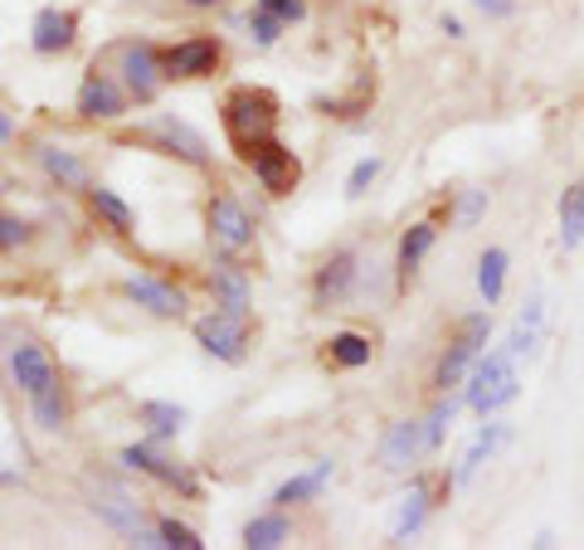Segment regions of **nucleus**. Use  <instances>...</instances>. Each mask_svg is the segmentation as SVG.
Segmentation results:
<instances>
[{
    "instance_id": "1",
    "label": "nucleus",
    "mask_w": 584,
    "mask_h": 550,
    "mask_svg": "<svg viewBox=\"0 0 584 550\" xmlns=\"http://www.w3.org/2000/svg\"><path fill=\"white\" fill-rule=\"evenodd\" d=\"M219 122H225V137L234 146L239 162H249L263 142H273L278 132V97L268 89H234L219 107Z\"/></svg>"
},
{
    "instance_id": "2",
    "label": "nucleus",
    "mask_w": 584,
    "mask_h": 550,
    "mask_svg": "<svg viewBox=\"0 0 584 550\" xmlns=\"http://www.w3.org/2000/svg\"><path fill=\"white\" fill-rule=\"evenodd\" d=\"M521 395V375H517V356H511L507 346L487 351V356L472 365V381H468V395H462V405L478 409L482 419L487 414H497L502 405Z\"/></svg>"
},
{
    "instance_id": "3",
    "label": "nucleus",
    "mask_w": 584,
    "mask_h": 550,
    "mask_svg": "<svg viewBox=\"0 0 584 550\" xmlns=\"http://www.w3.org/2000/svg\"><path fill=\"white\" fill-rule=\"evenodd\" d=\"M487 336H492V316H487V312H468V316H462L458 332H453V341H448V351L438 356L434 385H438V390L462 385V375H468V365L478 361V351L487 346Z\"/></svg>"
},
{
    "instance_id": "4",
    "label": "nucleus",
    "mask_w": 584,
    "mask_h": 550,
    "mask_svg": "<svg viewBox=\"0 0 584 550\" xmlns=\"http://www.w3.org/2000/svg\"><path fill=\"white\" fill-rule=\"evenodd\" d=\"M88 507H93L113 531L127 536L132 546H161V531L146 527L142 507L132 502V492H122L117 482H93V502H88Z\"/></svg>"
},
{
    "instance_id": "5",
    "label": "nucleus",
    "mask_w": 584,
    "mask_h": 550,
    "mask_svg": "<svg viewBox=\"0 0 584 550\" xmlns=\"http://www.w3.org/2000/svg\"><path fill=\"white\" fill-rule=\"evenodd\" d=\"M195 341H200L205 351H210L215 361L225 365H239L243 356H249V316H234V312H210L195 322Z\"/></svg>"
},
{
    "instance_id": "6",
    "label": "nucleus",
    "mask_w": 584,
    "mask_h": 550,
    "mask_svg": "<svg viewBox=\"0 0 584 550\" xmlns=\"http://www.w3.org/2000/svg\"><path fill=\"white\" fill-rule=\"evenodd\" d=\"M117 463H127L132 473H146L152 482H161V487H170V492H180V497H200V478L186 468V463H176V458H166V454H156L152 444H132V448H122L117 454Z\"/></svg>"
},
{
    "instance_id": "7",
    "label": "nucleus",
    "mask_w": 584,
    "mask_h": 550,
    "mask_svg": "<svg viewBox=\"0 0 584 550\" xmlns=\"http://www.w3.org/2000/svg\"><path fill=\"white\" fill-rule=\"evenodd\" d=\"M205 229H210V239L225 253H243L253 243V219H249V210H243L229 190L210 195V205H205Z\"/></svg>"
},
{
    "instance_id": "8",
    "label": "nucleus",
    "mask_w": 584,
    "mask_h": 550,
    "mask_svg": "<svg viewBox=\"0 0 584 550\" xmlns=\"http://www.w3.org/2000/svg\"><path fill=\"white\" fill-rule=\"evenodd\" d=\"M122 64H117V73H122V89H127L137 103H152L156 97V89H161V49L156 44H146V40H132V44H122Z\"/></svg>"
},
{
    "instance_id": "9",
    "label": "nucleus",
    "mask_w": 584,
    "mask_h": 550,
    "mask_svg": "<svg viewBox=\"0 0 584 550\" xmlns=\"http://www.w3.org/2000/svg\"><path fill=\"white\" fill-rule=\"evenodd\" d=\"M249 166H253V176H259V186L268 190V195H292L298 190V180H302V162H298V152L292 146H283V142H263L259 152L249 156Z\"/></svg>"
},
{
    "instance_id": "10",
    "label": "nucleus",
    "mask_w": 584,
    "mask_h": 550,
    "mask_svg": "<svg viewBox=\"0 0 584 550\" xmlns=\"http://www.w3.org/2000/svg\"><path fill=\"white\" fill-rule=\"evenodd\" d=\"M219 40L215 34H190V40L161 49V73L166 79H205V73L219 69Z\"/></svg>"
},
{
    "instance_id": "11",
    "label": "nucleus",
    "mask_w": 584,
    "mask_h": 550,
    "mask_svg": "<svg viewBox=\"0 0 584 550\" xmlns=\"http://www.w3.org/2000/svg\"><path fill=\"white\" fill-rule=\"evenodd\" d=\"M356 278H361L356 253H351V249L332 253V259L316 268V278H312V302H316V308H336V302H346V298H351Z\"/></svg>"
},
{
    "instance_id": "12",
    "label": "nucleus",
    "mask_w": 584,
    "mask_h": 550,
    "mask_svg": "<svg viewBox=\"0 0 584 550\" xmlns=\"http://www.w3.org/2000/svg\"><path fill=\"white\" fill-rule=\"evenodd\" d=\"M429 454V444H424V419H395L380 438V463L395 473H405L409 463H419Z\"/></svg>"
},
{
    "instance_id": "13",
    "label": "nucleus",
    "mask_w": 584,
    "mask_h": 550,
    "mask_svg": "<svg viewBox=\"0 0 584 550\" xmlns=\"http://www.w3.org/2000/svg\"><path fill=\"white\" fill-rule=\"evenodd\" d=\"M10 371H15V385L24 395H40L44 385L59 381V361L49 356V346H40V341H20L15 356H10Z\"/></svg>"
},
{
    "instance_id": "14",
    "label": "nucleus",
    "mask_w": 584,
    "mask_h": 550,
    "mask_svg": "<svg viewBox=\"0 0 584 550\" xmlns=\"http://www.w3.org/2000/svg\"><path fill=\"white\" fill-rule=\"evenodd\" d=\"M122 107H127V93H122L107 73L93 69L88 79H83V89H79V117L107 122V117H122Z\"/></svg>"
},
{
    "instance_id": "15",
    "label": "nucleus",
    "mask_w": 584,
    "mask_h": 550,
    "mask_svg": "<svg viewBox=\"0 0 584 550\" xmlns=\"http://www.w3.org/2000/svg\"><path fill=\"white\" fill-rule=\"evenodd\" d=\"M79 40V15L73 10H40L34 15V30H30V44H34V54H64V49Z\"/></svg>"
},
{
    "instance_id": "16",
    "label": "nucleus",
    "mask_w": 584,
    "mask_h": 550,
    "mask_svg": "<svg viewBox=\"0 0 584 550\" xmlns=\"http://www.w3.org/2000/svg\"><path fill=\"white\" fill-rule=\"evenodd\" d=\"M127 298L137 302V308L156 312V316H186V292L176 283H161V278H127Z\"/></svg>"
},
{
    "instance_id": "17",
    "label": "nucleus",
    "mask_w": 584,
    "mask_h": 550,
    "mask_svg": "<svg viewBox=\"0 0 584 550\" xmlns=\"http://www.w3.org/2000/svg\"><path fill=\"white\" fill-rule=\"evenodd\" d=\"M152 137L161 142L170 156H180V162H190V166H210V152H205L200 132H190L186 122H176V117H156V122H152Z\"/></svg>"
},
{
    "instance_id": "18",
    "label": "nucleus",
    "mask_w": 584,
    "mask_h": 550,
    "mask_svg": "<svg viewBox=\"0 0 584 550\" xmlns=\"http://www.w3.org/2000/svg\"><path fill=\"white\" fill-rule=\"evenodd\" d=\"M210 292H215V308L249 316V273L239 263H219L210 268Z\"/></svg>"
},
{
    "instance_id": "19",
    "label": "nucleus",
    "mask_w": 584,
    "mask_h": 550,
    "mask_svg": "<svg viewBox=\"0 0 584 550\" xmlns=\"http://www.w3.org/2000/svg\"><path fill=\"white\" fill-rule=\"evenodd\" d=\"M40 166H44L64 190H88V186H93V180H88V166H83V156L64 152V146H40Z\"/></svg>"
},
{
    "instance_id": "20",
    "label": "nucleus",
    "mask_w": 584,
    "mask_h": 550,
    "mask_svg": "<svg viewBox=\"0 0 584 550\" xmlns=\"http://www.w3.org/2000/svg\"><path fill=\"white\" fill-rule=\"evenodd\" d=\"M332 458H322L316 468H307V473H298V478H288L283 487L273 492V502L278 507H292V502H312V497H322V487L332 482Z\"/></svg>"
},
{
    "instance_id": "21",
    "label": "nucleus",
    "mask_w": 584,
    "mask_h": 550,
    "mask_svg": "<svg viewBox=\"0 0 584 550\" xmlns=\"http://www.w3.org/2000/svg\"><path fill=\"white\" fill-rule=\"evenodd\" d=\"M434 239H438V229L429 225V219H419V225L405 229V239H399V259H395V268H399V278H405V283H409L414 273H419V263L429 259Z\"/></svg>"
},
{
    "instance_id": "22",
    "label": "nucleus",
    "mask_w": 584,
    "mask_h": 550,
    "mask_svg": "<svg viewBox=\"0 0 584 550\" xmlns=\"http://www.w3.org/2000/svg\"><path fill=\"white\" fill-rule=\"evenodd\" d=\"M137 419L146 424V434H152V444H166V438H176L186 429V409L170 405V399H146L137 409Z\"/></svg>"
},
{
    "instance_id": "23",
    "label": "nucleus",
    "mask_w": 584,
    "mask_h": 550,
    "mask_svg": "<svg viewBox=\"0 0 584 550\" xmlns=\"http://www.w3.org/2000/svg\"><path fill=\"white\" fill-rule=\"evenodd\" d=\"M507 438H511V424H487V429H482L478 438H472V448H468V454H462L458 473H453V482H472V473H478L482 463H487V458L497 454V448L507 444Z\"/></svg>"
},
{
    "instance_id": "24",
    "label": "nucleus",
    "mask_w": 584,
    "mask_h": 550,
    "mask_svg": "<svg viewBox=\"0 0 584 550\" xmlns=\"http://www.w3.org/2000/svg\"><path fill=\"white\" fill-rule=\"evenodd\" d=\"M584 243V180H575V186H565V195H560V249H580Z\"/></svg>"
},
{
    "instance_id": "25",
    "label": "nucleus",
    "mask_w": 584,
    "mask_h": 550,
    "mask_svg": "<svg viewBox=\"0 0 584 550\" xmlns=\"http://www.w3.org/2000/svg\"><path fill=\"white\" fill-rule=\"evenodd\" d=\"M83 195H88V210H93L97 219H107V225H113L117 235H132V225H137V215H132V205L122 200L117 190H107V186H88Z\"/></svg>"
},
{
    "instance_id": "26",
    "label": "nucleus",
    "mask_w": 584,
    "mask_h": 550,
    "mask_svg": "<svg viewBox=\"0 0 584 550\" xmlns=\"http://www.w3.org/2000/svg\"><path fill=\"white\" fill-rule=\"evenodd\" d=\"M541 326H545V302L531 298L526 312L517 316V326H511V336H507V351H511V356H531L535 341H541Z\"/></svg>"
},
{
    "instance_id": "27",
    "label": "nucleus",
    "mask_w": 584,
    "mask_h": 550,
    "mask_svg": "<svg viewBox=\"0 0 584 550\" xmlns=\"http://www.w3.org/2000/svg\"><path fill=\"white\" fill-rule=\"evenodd\" d=\"M30 409H34V419H40V429H64L69 424V395H64V381H54V385H44L40 395H30Z\"/></svg>"
},
{
    "instance_id": "28",
    "label": "nucleus",
    "mask_w": 584,
    "mask_h": 550,
    "mask_svg": "<svg viewBox=\"0 0 584 550\" xmlns=\"http://www.w3.org/2000/svg\"><path fill=\"white\" fill-rule=\"evenodd\" d=\"M507 249H487L482 259H478V292H482V302L487 308H497L502 302V292H507Z\"/></svg>"
},
{
    "instance_id": "29",
    "label": "nucleus",
    "mask_w": 584,
    "mask_h": 550,
    "mask_svg": "<svg viewBox=\"0 0 584 550\" xmlns=\"http://www.w3.org/2000/svg\"><path fill=\"white\" fill-rule=\"evenodd\" d=\"M326 361L341 365V371H361V365H371V336L336 332L332 341H326Z\"/></svg>"
},
{
    "instance_id": "30",
    "label": "nucleus",
    "mask_w": 584,
    "mask_h": 550,
    "mask_svg": "<svg viewBox=\"0 0 584 550\" xmlns=\"http://www.w3.org/2000/svg\"><path fill=\"white\" fill-rule=\"evenodd\" d=\"M429 511H434V502H429V487H424V482H414V487H409V497L399 502L395 541H409V536H419V527L429 521Z\"/></svg>"
},
{
    "instance_id": "31",
    "label": "nucleus",
    "mask_w": 584,
    "mask_h": 550,
    "mask_svg": "<svg viewBox=\"0 0 584 550\" xmlns=\"http://www.w3.org/2000/svg\"><path fill=\"white\" fill-rule=\"evenodd\" d=\"M288 536H292V527H288L283 511H268V517H253L249 527H243V546L249 550H278Z\"/></svg>"
},
{
    "instance_id": "32",
    "label": "nucleus",
    "mask_w": 584,
    "mask_h": 550,
    "mask_svg": "<svg viewBox=\"0 0 584 550\" xmlns=\"http://www.w3.org/2000/svg\"><path fill=\"white\" fill-rule=\"evenodd\" d=\"M462 409V399H444V405H438L429 419H424V444H429V454L438 444H444V434H448V424H453V414Z\"/></svg>"
},
{
    "instance_id": "33",
    "label": "nucleus",
    "mask_w": 584,
    "mask_h": 550,
    "mask_svg": "<svg viewBox=\"0 0 584 550\" xmlns=\"http://www.w3.org/2000/svg\"><path fill=\"white\" fill-rule=\"evenodd\" d=\"M156 531H161V546H166V550H205V541H200V536H195L190 527H180L176 517L156 521Z\"/></svg>"
},
{
    "instance_id": "34",
    "label": "nucleus",
    "mask_w": 584,
    "mask_h": 550,
    "mask_svg": "<svg viewBox=\"0 0 584 550\" xmlns=\"http://www.w3.org/2000/svg\"><path fill=\"white\" fill-rule=\"evenodd\" d=\"M375 176H380V156H365V162L351 166V176H346V195H351V200L371 190V186H375Z\"/></svg>"
},
{
    "instance_id": "35",
    "label": "nucleus",
    "mask_w": 584,
    "mask_h": 550,
    "mask_svg": "<svg viewBox=\"0 0 584 550\" xmlns=\"http://www.w3.org/2000/svg\"><path fill=\"white\" fill-rule=\"evenodd\" d=\"M20 243H30V225L15 219V215H0V253L20 249Z\"/></svg>"
},
{
    "instance_id": "36",
    "label": "nucleus",
    "mask_w": 584,
    "mask_h": 550,
    "mask_svg": "<svg viewBox=\"0 0 584 550\" xmlns=\"http://www.w3.org/2000/svg\"><path fill=\"white\" fill-rule=\"evenodd\" d=\"M482 215H487V190H468V195L458 200V215H453V219H458L462 229H472Z\"/></svg>"
},
{
    "instance_id": "37",
    "label": "nucleus",
    "mask_w": 584,
    "mask_h": 550,
    "mask_svg": "<svg viewBox=\"0 0 584 550\" xmlns=\"http://www.w3.org/2000/svg\"><path fill=\"white\" fill-rule=\"evenodd\" d=\"M249 30H253V40H259V44H273L278 40V30H283V20H278L273 15V10H253V15H249Z\"/></svg>"
},
{
    "instance_id": "38",
    "label": "nucleus",
    "mask_w": 584,
    "mask_h": 550,
    "mask_svg": "<svg viewBox=\"0 0 584 550\" xmlns=\"http://www.w3.org/2000/svg\"><path fill=\"white\" fill-rule=\"evenodd\" d=\"M259 6H263V10H273V15L283 20V24H288V20H302V15H307V6H302V0H259Z\"/></svg>"
},
{
    "instance_id": "39",
    "label": "nucleus",
    "mask_w": 584,
    "mask_h": 550,
    "mask_svg": "<svg viewBox=\"0 0 584 550\" xmlns=\"http://www.w3.org/2000/svg\"><path fill=\"white\" fill-rule=\"evenodd\" d=\"M472 6H478V10H487V15H511V10H517V6H511V0H472Z\"/></svg>"
},
{
    "instance_id": "40",
    "label": "nucleus",
    "mask_w": 584,
    "mask_h": 550,
    "mask_svg": "<svg viewBox=\"0 0 584 550\" xmlns=\"http://www.w3.org/2000/svg\"><path fill=\"white\" fill-rule=\"evenodd\" d=\"M444 34H448V40H462V20L458 15H444Z\"/></svg>"
},
{
    "instance_id": "41",
    "label": "nucleus",
    "mask_w": 584,
    "mask_h": 550,
    "mask_svg": "<svg viewBox=\"0 0 584 550\" xmlns=\"http://www.w3.org/2000/svg\"><path fill=\"white\" fill-rule=\"evenodd\" d=\"M10 137H15V122H10V113H0V146H6Z\"/></svg>"
},
{
    "instance_id": "42",
    "label": "nucleus",
    "mask_w": 584,
    "mask_h": 550,
    "mask_svg": "<svg viewBox=\"0 0 584 550\" xmlns=\"http://www.w3.org/2000/svg\"><path fill=\"white\" fill-rule=\"evenodd\" d=\"M20 478H15V473H6V468H0V487H15Z\"/></svg>"
},
{
    "instance_id": "43",
    "label": "nucleus",
    "mask_w": 584,
    "mask_h": 550,
    "mask_svg": "<svg viewBox=\"0 0 584 550\" xmlns=\"http://www.w3.org/2000/svg\"><path fill=\"white\" fill-rule=\"evenodd\" d=\"M186 6H219V0H186Z\"/></svg>"
}]
</instances>
